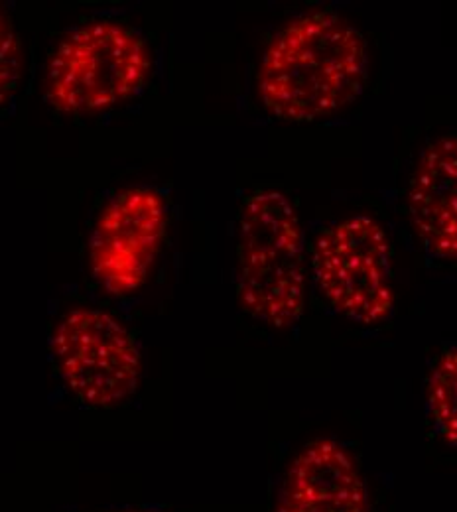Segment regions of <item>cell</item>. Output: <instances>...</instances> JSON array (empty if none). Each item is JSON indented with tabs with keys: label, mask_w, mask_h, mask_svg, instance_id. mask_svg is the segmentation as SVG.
I'll return each mask as SVG.
<instances>
[{
	"label": "cell",
	"mask_w": 457,
	"mask_h": 512,
	"mask_svg": "<svg viewBox=\"0 0 457 512\" xmlns=\"http://www.w3.org/2000/svg\"><path fill=\"white\" fill-rule=\"evenodd\" d=\"M150 67V50L134 30L113 20L87 22L54 52L48 97L64 113H99L134 97Z\"/></svg>",
	"instance_id": "cell-3"
},
{
	"label": "cell",
	"mask_w": 457,
	"mask_h": 512,
	"mask_svg": "<svg viewBox=\"0 0 457 512\" xmlns=\"http://www.w3.org/2000/svg\"><path fill=\"white\" fill-rule=\"evenodd\" d=\"M52 353L67 390L89 408H117L138 388V345L107 312L71 310L54 331Z\"/></svg>",
	"instance_id": "cell-5"
},
{
	"label": "cell",
	"mask_w": 457,
	"mask_h": 512,
	"mask_svg": "<svg viewBox=\"0 0 457 512\" xmlns=\"http://www.w3.org/2000/svg\"><path fill=\"white\" fill-rule=\"evenodd\" d=\"M22 75V48L10 16L0 8V109L8 105Z\"/></svg>",
	"instance_id": "cell-10"
},
{
	"label": "cell",
	"mask_w": 457,
	"mask_h": 512,
	"mask_svg": "<svg viewBox=\"0 0 457 512\" xmlns=\"http://www.w3.org/2000/svg\"><path fill=\"white\" fill-rule=\"evenodd\" d=\"M312 270L322 296L339 316L361 325L391 316V243L373 217L355 215L324 229L314 245Z\"/></svg>",
	"instance_id": "cell-4"
},
{
	"label": "cell",
	"mask_w": 457,
	"mask_h": 512,
	"mask_svg": "<svg viewBox=\"0 0 457 512\" xmlns=\"http://www.w3.org/2000/svg\"><path fill=\"white\" fill-rule=\"evenodd\" d=\"M367 42L331 10L288 22L268 44L259 67L262 105L278 119L312 123L343 109L363 91Z\"/></svg>",
	"instance_id": "cell-1"
},
{
	"label": "cell",
	"mask_w": 457,
	"mask_h": 512,
	"mask_svg": "<svg viewBox=\"0 0 457 512\" xmlns=\"http://www.w3.org/2000/svg\"><path fill=\"white\" fill-rule=\"evenodd\" d=\"M408 213L424 247L457 260V136L430 144L408 188Z\"/></svg>",
	"instance_id": "cell-8"
},
{
	"label": "cell",
	"mask_w": 457,
	"mask_h": 512,
	"mask_svg": "<svg viewBox=\"0 0 457 512\" xmlns=\"http://www.w3.org/2000/svg\"><path fill=\"white\" fill-rule=\"evenodd\" d=\"M166 205L160 193L132 188L119 193L99 215L89 255L95 278L117 296L138 290L160 253Z\"/></svg>",
	"instance_id": "cell-6"
},
{
	"label": "cell",
	"mask_w": 457,
	"mask_h": 512,
	"mask_svg": "<svg viewBox=\"0 0 457 512\" xmlns=\"http://www.w3.org/2000/svg\"><path fill=\"white\" fill-rule=\"evenodd\" d=\"M237 298L243 310L270 327L286 329L306 308L304 233L284 193L245 197L237 237Z\"/></svg>",
	"instance_id": "cell-2"
},
{
	"label": "cell",
	"mask_w": 457,
	"mask_h": 512,
	"mask_svg": "<svg viewBox=\"0 0 457 512\" xmlns=\"http://www.w3.org/2000/svg\"><path fill=\"white\" fill-rule=\"evenodd\" d=\"M426 412L438 438L457 448V347L446 349L432 367Z\"/></svg>",
	"instance_id": "cell-9"
},
{
	"label": "cell",
	"mask_w": 457,
	"mask_h": 512,
	"mask_svg": "<svg viewBox=\"0 0 457 512\" xmlns=\"http://www.w3.org/2000/svg\"><path fill=\"white\" fill-rule=\"evenodd\" d=\"M276 512H369L365 477L343 444L320 438L290 463Z\"/></svg>",
	"instance_id": "cell-7"
},
{
	"label": "cell",
	"mask_w": 457,
	"mask_h": 512,
	"mask_svg": "<svg viewBox=\"0 0 457 512\" xmlns=\"http://www.w3.org/2000/svg\"><path fill=\"white\" fill-rule=\"evenodd\" d=\"M117 512H146V511H117Z\"/></svg>",
	"instance_id": "cell-11"
}]
</instances>
